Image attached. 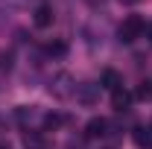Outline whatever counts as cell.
Listing matches in <instances>:
<instances>
[{"label": "cell", "mask_w": 152, "mask_h": 149, "mask_svg": "<svg viewBox=\"0 0 152 149\" xmlns=\"http://www.w3.org/2000/svg\"><path fill=\"white\" fill-rule=\"evenodd\" d=\"M143 29H146V20L140 18V15H129V18L120 23V29H117V35L123 44H132L137 38H143Z\"/></svg>", "instance_id": "1"}, {"label": "cell", "mask_w": 152, "mask_h": 149, "mask_svg": "<svg viewBox=\"0 0 152 149\" xmlns=\"http://www.w3.org/2000/svg\"><path fill=\"white\" fill-rule=\"evenodd\" d=\"M108 134V120L102 117H94L85 123V140H96V137H105Z\"/></svg>", "instance_id": "2"}, {"label": "cell", "mask_w": 152, "mask_h": 149, "mask_svg": "<svg viewBox=\"0 0 152 149\" xmlns=\"http://www.w3.org/2000/svg\"><path fill=\"white\" fill-rule=\"evenodd\" d=\"M99 85L105 88V91H120L123 88V76L117 73V70H102V76H99Z\"/></svg>", "instance_id": "3"}, {"label": "cell", "mask_w": 152, "mask_h": 149, "mask_svg": "<svg viewBox=\"0 0 152 149\" xmlns=\"http://www.w3.org/2000/svg\"><path fill=\"white\" fill-rule=\"evenodd\" d=\"M53 18H56V15H53V6L41 3V6L35 9V26H41V29H47V26L53 23Z\"/></svg>", "instance_id": "4"}, {"label": "cell", "mask_w": 152, "mask_h": 149, "mask_svg": "<svg viewBox=\"0 0 152 149\" xmlns=\"http://www.w3.org/2000/svg\"><path fill=\"white\" fill-rule=\"evenodd\" d=\"M132 137H134V143L140 149H149L152 146V129L149 126H137V129L132 131Z\"/></svg>", "instance_id": "5"}, {"label": "cell", "mask_w": 152, "mask_h": 149, "mask_svg": "<svg viewBox=\"0 0 152 149\" xmlns=\"http://www.w3.org/2000/svg\"><path fill=\"white\" fill-rule=\"evenodd\" d=\"M111 105L117 108V111H129V105H132V93L123 91V88H120V91H114V93H111Z\"/></svg>", "instance_id": "6"}, {"label": "cell", "mask_w": 152, "mask_h": 149, "mask_svg": "<svg viewBox=\"0 0 152 149\" xmlns=\"http://www.w3.org/2000/svg\"><path fill=\"white\" fill-rule=\"evenodd\" d=\"M23 149H47L44 134H41V131H29V134H23Z\"/></svg>", "instance_id": "7"}, {"label": "cell", "mask_w": 152, "mask_h": 149, "mask_svg": "<svg viewBox=\"0 0 152 149\" xmlns=\"http://www.w3.org/2000/svg\"><path fill=\"white\" fill-rule=\"evenodd\" d=\"M76 99H79V102H85V105H91V102L96 99L94 85H76Z\"/></svg>", "instance_id": "8"}, {"label": "cell", "mask_w": 152, "mask_h": 149, "mask_svg": "<svg viewBox=\"0 0 152 149\" xmlns=\"http://www.w3.org/2000/svg\"><path fill=\"white\" fill-rule=\"evenodd\" d=\"M44 50H47V56H53V58H61L64 56V53H67V44H64V41H50V44H47V47H44Z\"/></svg>", "instance_id": "9"}, {"label": "cell", "mask_w": 152, "mask_h": 149, "mask_svg": "<svg viewBox=\"0 0 152 149\" xmlns=\"http://www.w3.org/2000/svg\"><path fill=\"white\" fill-rule=\"evenodd\" d=\"M15 117H18L20 123H26V120H32V117H35V105H20L18 111H15Z\"/></svg>", "instance_id": "10"}, {"label": "cell", "mask_w": 152, "mask_h": 149, "mask_svg": "<svg viewBox=\"0 0 152 149\" xmlns=\"http://www.w3.org/2000/svg\"><path fill=\"white\" fill-rule=\"evenodd\" d=\"M61 123H64L61 114H47V117H44V129H58Z\"/></svg>", "instance_id": "11"}, {"label": "cell", "mask_w": 152, "mask_h": 149, "mask_svg": "<svg viewBox=\"0 0 152 149\" xmlns=\"http://www.w3.org/2000/svg\"><path fill=\"white\" fill-rule=\"evenodd\" d=\"M134 96H137V99H149L152 96V82H143V85L134 91Z\"/></svg>", "instance_id": "12"}, {"label": "cell", "mask_w": 152, "mask_h": 149, "mask_svg": "<svg viewBox=\"0 0 152 149\" xmlns=\"http://www.w3.org/2000/svg\"><path fill=\"white\" fill-rule=\"evenodd\" d=\"M143 35L149 38V44H152V23H146V29H143Z\"/></svg>", "instance_id": "13"}, {"label": "cell", "mask_w": 152, "mask_h": 149, "mask_svg": "<svg viewBox=\"0 0 152 149\" xmlns=\"http://www.w3.org/2000/svg\"><path fill=\"white\" fill-rule=\"evenodd\" d=\"M85 3H91V6H102L105 0H85Z\"/></svg>", "instance_id": "14"}, {"label": "cell", "mask_w": 152, "mask_h": 149, "mask_svg": "<svg viewBox=\"0 0 152 149\" xmlns=\"http://www.w3.org/2000/svg\"><path fill=\"white\" fill-rule=\"evenodd\" d=\"M120 3H126V6H134V3H140V0H120Z\"/></svg>", "instance_id": "15"}, {"label": "cell", "mask_w": 152, "mask_h": 149, "mask_svg": "<svg viewBox=\"0 0 152 149\" xmlns=\"http://www.w3.org/2000/svg\"><path fill=\"white\" fill-rule=\"evenodd\" d=\"M0 149H9V143H0Z\"/></svg>", "instance_id": "16"}]
</instances>
